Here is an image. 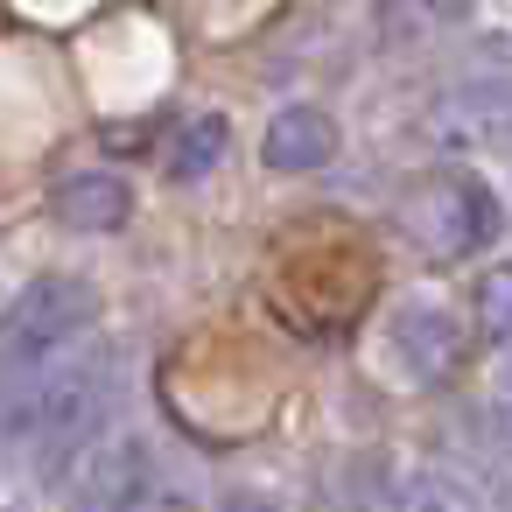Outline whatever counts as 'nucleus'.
I'll return each instance as SVG.
<instances>
[{
	"label": "nucleus",
	"instance_id": "nucleus-1",
	"mask_svg": "<svg viewBox=\"0 0 512 512\" xmlns=\"http://www.w3.org/2000/svg\"><path fill=\"white\" fill-rule=\"evenodd\" d=\"M120 393H127L120 351L99 344V337H92V344L78 337L71 358H50V372L22 393V407L8 414V428H0V435L29 449V463H36L43 484H64V477L78 470V456L106 435Z\"/></svg>",
	"mask_w": 512,
	"mask_h": 512
},
{
	"label": "nucleus",
	"instance_id": "nucleus-2",
	"mask_svg": "<svg viewBox=\"0 0 512 512\" xmlns=\"http://www.w3.org/2000/svg\"><path fill=\"white\" fill-rule=\"evenodd\" d=\"M92 323H99V288L78 274H36L15 295L8 330H0V428L22 407V393L50 372V358H64L78 337H92Z\"/></svg>",
	"mask_w": 512,
	"mask_h": 512
},
{
	"label": "nucleus",
	"instance_id": "nucleus-3",
	"mask_svg": "<svg viewBox=\"0 0 512 512\" xmlns=\"http://www.w3.org/2000/svg\"><path fill=\"white\" fill-rule=\"evenodd\" d=\"M400 225H407V239L428 260H470V253H484L498 239V197L484 190V176L442 169V176H428V183L407 190Z\"/></svg>",
	"mask_w": 512,
	"mask_h": 512
},
{
	"label": "nucleus",
	"instance_id": "nucleus-4",
	"mask_svg": "<svg viewBox=\"0 0 512 512\" xmlns=\"http://www.w3.org/2000/svg\"><path fill=\"white\" fill-rule=\"evenodd\" d=\"M71 477H78L71 484L78 512H190V491L162 470L155 442H141V435L92 442Z\"/></svg>",
	"mask_w": 512,
	"mask_h": 512
},
{
	"label": "nucleus",
	"instance_id": "nucleus-5",
	"mask_svg": "<svg viewBox=\"0 0 512 512\" xmlns=\"http://www.w3.org/2000/svg\"><path fill=\"white\" fill-rule=\"evenodd\" d=\"M379 344H386L393 379L414 386V393L449 386V379L463 372V358H470V330H463V316H456L449 302H435V295H400V302L386 309Z\"/></svg>",
	"mask_w": 512,
	"mask_h": 512
},
{
	"label": "nucleus",
	"instance_id": "nucleus-6",
	"mask_svg": "<svg viewBox=\"0 0 512 512\" xmlns=\"http://www.w3.org/2000/svg\"><path fill=\"white\" fill-rule=\"evenodd\" d=\"M260 162L274 176H316V169H330L337 162V120L323 106H302V99L281 106L267 120V134H260Z\"/></svg>",
	"mask_w": 512,
	"mask_h": 512
},
{
	"label": "nucleus",
	"instance_id": "nucleus-7",
	"mask_svg": "<svg viewBox=\"0 0 512 512\" xmlns=\"http://www.w3.org/2000/svg\"><path fill=\"white\" fill-rule=\"evenodd\" d=\"M50 211L71 225V232H120L134 218V190L113 176V169H85V176H64Z\"/></svg>",
	"mask_w": 512,
	"mask_h": 512
},
{
	"label": "nucleus",
	"instance_id": "nucleus-8",
	"mask_svg": "<svg viewBox=\"0 0 512 512\" xmlns=\"http://www.w3.org/2000/svg\"><path fill=\"white\" fill-rule=\"evenodd\" d=\"M470 22V0H379V43L386 50H421L435 36H456Z\"/></svg>",
	"mask_w": 512,
	"mask_h": 512
},
{
	"label": "nucleus",
	"instance_id": "nucleus-9",
	"mask_svg": "<svg viewBox=\"0 0 512 512\" xmlns=\"http://www.w3.org/2000/svg\"><path fill=\"white\" fill-rule=\"evenodd\" d=\"M225 141H232L225 113H197V120H183V127H176V141H169V176H176V183L211 176V169H218V155H225Z\"/></svg>",
	"mask_w": 512,
	"mask_h": 512
},
{
	"label": "nucleus",
	"instance_id": "nucleus-10",
	"mask_svg": "<svg viewBox=\"0 0 512 512\" xmlns=\"http://www.w3.org/2000/svg\"><path fill=\"white\" fill-rule=\"evenodd\" d=\"M470 302H477V330L491 337V351H505V267H484Z\"/></svg>",
	"mask_w": 512,
	"mask_h": 512
},
{
	"label": "nucleus",
	"instance_id": "nucleus-11",
	"mask_svg": "<svg viewBox=\"0 0 512 512\" xmlns=\"http://www.w3.org/2000/svg\"><path fill=\"white\" fill-rule=\"evenodd\" d=\"M218 512H281V505H274L267 491H225V498H218Z\"/></svg>",
	"mask_w": 512,
	"mask_h": 512
},
{
	"label": "nucleus",
	"instance_id": "nucleus-12",
	"mask_svg": "<svg viewBox=\"0 0 512 512\" xmlns=\"http://www.w3.org/2000/svg\"><path fill=\"white\" fill-rule=\"evenodd\" d=\"M351 512H358V505H351Z\"/></svg>",
	"mask_w": 512,
	"mask_h": 512
}]
</instances>
